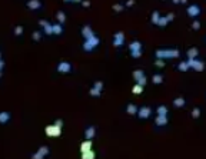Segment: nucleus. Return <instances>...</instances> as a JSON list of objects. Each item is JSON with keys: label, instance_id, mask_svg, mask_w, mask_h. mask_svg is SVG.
Listing matches in <instances>:
<instances>
[{"label": "nucleus", "instance_id": "nucleus-27", "mask_svg": "<svg viewBox=\"0 0 206 159\" xmlns=\"http://www.w3.org/2000/svg\"><path fill=\"white\" fill-rule=\"evenodd\" d=\"M44 33H46L47 36H52V34H53V24L47 23V24L44 26Z\"/></svg>", "mask_w": 206, "mask_h": 159}, {"label": "nucleus", "instance_id": "nucleus-34", "mask_svg": "<svg viewBox=\"0 0 206 159\" xmlns=\"http://www.w3.org/2000/svg\"><path fill=\"white\" fill-rule=\"evenodd\" d=\"M23 33V26H16V29H14V34L16 36H20Z\"/></svg>", "mask_w": 206, "mask_h": 159}, {"label": "nucleus", "instance_id": "nucleus-19", "mask_svg": "<svg viewBox=\"0 0 206 159\" xmlns=\"http://www.w3.org/2000/svg\"><path fill=\"white\" fill-rule=\"evenodd\" d=\"M63 33V26L60 24V23H57V24H53V34H57V36H60Z\"/></svg>", "mask_w": 206, "mask_h": 159}, {"label": "nucleus", "instance_id": "nucleus-5", "mask_svg": "<svg viewBox=\"0 0 206 159\" xmlns=\"http://www.w3.org/2000/svg\"><path fill=\"white\" fill-rule=\"evenodd\" d=\"M44 132H46V135H49L50 138H57V136H60V133H62V128L56 126V125H49V126H46Z\"/></svg>", "mask_w": 206, "mask_h": 159}, {"label": "nucleus", "instance_id": "nucleus-32", "mask_svg": "<svg viewBox=\"0 0 206 159\" xmlns=\"http://www.w3.org/2000/svg\"><path fill=\"white\" fill-rule=\"evenodd\" d=\"M168 19H166V17H162L160 16V19H159V22H157V24H159V26H162V28H165V26H166V24H168Z\"/></svg>", "mask_w": 206, "mask_h": 159}, {"label": "nucleus", "instance_id": "nucleus-24", "mask_svg": "<svg viewBox=\"0 0 206 159\" xmlns=\"http://www.w3.org/2000/svg\"><path fill=\"white\" fill-rule=\"evenodd\" d=\"M178 69H179L180 72H188L190 67H189V65H188V62H180L179 65H178Z\"/></svg>", "mask_w": 206, "mask_h": 159}, {"label": "nucleus", "instance_id": "nucleus-8", "mask_svg": "<svg viewBox=\"0 0 206 159\" xmlns=\"http://www.w3.org/2000/svg\"><path fill=\"white\" fill-rule=\"evenodd\" d=\"M186 13H188V16L189 17L195 19V17H198L199 15H201V6L199 5H190L189 7H188Z\"/></svg>", "mask_w": 206, "mask_h": 159}, {"label": "nucleus", "instance_id": "nucleus-7", "mask_svg": "<svg viewBox=\"0 0 206 159\" xmlns=\"http://www.w3.org/2000/svg\"><path fill=\"white\" fill-rule=\"evenodd\" d=\"M123 44H125V33H123V32L114 33V36H113V46H114V47H122Z\"/></svg>", "mask_w": 206, "mask_h": 159}, {"label": "nucleus", "instance_id": "nucleus-14", "mask_svg": "<svg viewBox=\"0 0 206 159\" xmlns=\"http://www.w3.org/2000/svg\"><path fill=\"white\" fill-rule=\"evenodd\" d=\"M87 151H92V141H89V139H86L85 142L80 143V152L82 154H85V152H87Z\"/></svg>", "mask_w": 206, "mask_h": 159}, {"label": "nucleus", "instance_id": "nucleus-9", "mask_svg": "<svg viewBox=\"0 0 206 159\" xmlns=\"http://www.w3.org/2000/svg\"><path fill=\"white\" fill-rule=\"evenodd\" d=\"M56 69L59 73H69V72H72V65L69 62H60Z\"/></svg>", "mask_w": 206, "mask_h": 159}, {"label": "nucleus", "instance_id": "nucleus-28", "mask_svg": "<svg viewBox=\"0 0 206 159\" xmlns=\"http://www.w3.org/2000/svg\"><path fill=\"white\" fill-rule=\"evenodd\" d=\"M192 118H193V119L201 118V109H199V108H193V110H192Z\"/></svg>", "mask_w": 206, "mask_h": 159}, {"label": "nucleus", "instance_id": "nucleus-50", "mask_svg": "<svg viewBox=\"0 0 206 159\" xmlns=\"http://www.w3.org/2000/svg\"><path fill=\"white\" fill-rule=\"evenodd\" d=\"M0 57H2V55H0Z\"/></svg>", "mask_w": 206, "mask_h": 159}, {"label": "nucleus", "instance_id": "nucleus-15", "mask_svg": "<svg viewBox=\"0 0 206 159\" xmlns=\"http://www.w3.org/2000/svg\"><path fill=\"white\" fill-rule=\"evenodd\" d=\"M156 125L157 126H166L168 125V116H156Z\"/></svg>", "mask_w": 206, "mask_h": 159}, {"label": "nucleus", "instance_id": "nucleus-6", "mask_svg": "<svg viewBox=\"0 0 206 159\" xmlns=\"http://www.w3.org/2000/svg\"><path fill=\"white\" fill-rule=\"evenodd\" d=\"M152 115V109L149 106H142L137 109V118L139 119H149Z\"/></svg>", "mask_w": 206, "mask_h": 159}, {"label": "nucleus", "instance_id": "nucleus-31", "mask_svg": "<svg viewBox=\"0 0 206 159\" xmlns=\"http://www.w3.org/2000/svg\"><path fill=\"white\" fill-rule=\"evenodd\" d=\"M159 19H160V15H159V11H153V15H152V22L155 23V24H157Z\"/></svg>", "mask_w": 206, "mask_h": 159}, {"label": "nucleus", "instance_id": "nucleus-13", "mask_svg": "<svg viewBox=\"0 0 206 159\" xmlns=\"http://www.w3.org/2000/svg\"><path fill=\"white\" fill-rule=\"evenodd\" d=\"M82 34H83V37H85V40H86V39H89V37H92L93 34H95V33H93V30H92V28H90V26H83V28H82Z\"/></svg>", "mask_w": 206, "mask_h": 159}, {"label": "nucleus", "instance_id": "nucleus-33", "mask_svg": "<svg viewBox=\"0 0 206 159\" xmlns=\"http://www.w3.org/2000/svg\"><path fill=\"white\" fill-rule=\"evenodd\" d=\"M93 88L102 92V90H103V82H99V80H98V82H95V86H93Z\"/></svg>", "mask_w": 206, "mask_h": 159}, {"label": "nucleus", "instance_id": "nucleus-1", "mask_svg": "<svg viewBox=\"0 0 206 159\" xmlns=\"http://www.w3.org/2000/svg\"><path fill=\"white\" fill-rule=\"evenodd\" d=\"M156 57L157 59H173V57H179L180 52L178 49H162V50H156Z\"/></svg>", "mask_w": 206, "mask_h": 159}, {"label": "nucleus", "instance_id": "nucleus-39", "mask_svg": "<svg viewBox=\"0 0 206 159\" xmlns=\"http://www.w3.org/2000/svg\"><path fill=\"white\" fill-rule=\"evenodd\" d=\"M137 85H140V86H145V85H146V76L143 77V79H140V80L137 82Z\"/></svg>", "mask_w": 206, "mask_h": 159}, {"label": "nucleus", "instance_id": "nucleus-49", "mask_svg": "<svg viewBox=\"0 0 206 159\" xmlns=\"http://www.w3.org/2000/svg\"><path fill=\"white\" fill-rule=\"evenodd\" d=\"M205 42H206V37H205Z\"/></svg>", "mask_w": 206, "mask_h": 159}, {"label": "nucleus", "instance_id": "nucleus-30", "mask_svg": "<svg viewBox=\"0 0 206 159\" xmlns=\"http://www.w3.org/2000/svg\"><path fill=\"white\" fill-rule=\"evenodd\" d=\"M123 9H125V6H123V5H119V3L113 5V10L116 11V13H120V11H123Z\"/></svg>", "mask_w": 206, "mask_h": 159}, {"label": "nucleus", "instance_id": "nucleus-22", "mask_svg": "<svg viewBox=\"0 0 206 159\" xmlns=\"http://www.w3.org/2000/svg\"><path fill=\"white\" fill-rule=\"evenodd\" d=\"M96 158V154L93 151H87L85 154H82V159H95Z\"/></svg>", "mask_w": 206, "mask_h": 159}, {"label": "nucleus", "instance_id": "nucleus-44", "mask_svg": "<svg viewBox=\"0 0 206 159\" xmlns=\"http://www.w3.org/2000/svg\"><path fill=\"white\" fill-rule=\"evenodd\" d=\"M82 5L85 6V7H89V6H90V2H87V0H83V2H82Z\"/></svg>", "mask_w": 206, "mask_h": 159}, {"label": "nucleus", "instance_id": "nucleus-37", "mask_svg": "<svg viewBox=\"0 0 206 159\" xmlns=\"http://www.w3.org/2000/svg\"><path fill=\"white\" fill-rule=\"evenodd\" d=\"M33 39H34V40H40V39H42V33H40V32H34V33H33Z\"/></svg>", "mask_w": 206, "mask_h": 159}, {"label": "nucleus", "instance_id": "nucleus-17", "mask_svg": "<svg viewBox=\"0 0 206 159\" xmlns=\"http://www.w3.org/2000/svg\"><path fill=\"white\" fill-rule=\"evenodd\" d=\"M198 55H199V50L196 49V47H190V49L188 50V53H186L188 59H196Z\"/></svg>", "mask_w": 206, "mask_h": 159}, {"label": "nucleus", "instance_id": "nucleus-21", "mask_svg": "<svg viewBox=\"0 0 206 159\" xmlns=\"http://www.w3.org/2000/svg\"><path fill=\"white\" fill-rule=\"evenodd\" d=\"M152 82L155 83V85H160V83L163 82V76H162V75H159V73L153 75V76H152Z\"/></svg>", "mask_w": 206, "mask_h": 159}, {"label": "nucleus", "instance_id": "nucleus-2", "mask_svg": "<svg viewBox=\"0 0 206 159\" xmlns=\"http://www.w3.org/2000/svg\"><path fill=\"white\" fill-rule=\"evenodd\" d=\"M129 50H130V55H132L133 59H139L142 56V43L137 42V40L132 42V43L129 44Z\"/></svg>", "mask_w": 206, "mask_h": 159}, {"label": "nucleus", "instance_id": "nucleus-46", "mask_svg": "<svg viewBox=\"0 0 206 159\" xmlns=\"http://www.w3.org/2000/svg\"><path fill=\"white\" fill-rule=\"evenodd\" d=\"M180 3H182V5H186V3H188V0H180Z\"/></svg>", "mask_w": 206, "mask_h": 159}, {"label": "nucleus", "instance_id": "nucleus-11", "mask_svg": "<svg viewBox=\"0 0 206 159\" xmlns=\"http://www.w3.org/2000/svg\"><path fill=\"white\" fill-rule=\"evenodd\" d=\"M172 105H173V108H176V109H180V108H183L185 105H186V99H185L183 96H179V98L173 99Z\"/></svg>", "mask_w": 206, "mask_h": 159}, {"label": "nucleus", "instance_id": "nucleus-43", "mask_svg": "<svg viewBox=\"0 0 206 159\" xmlns=\"http://www.w3.org/2000/svg\"><path fill=\"white\" fill-rule=\"evenodd\" d=\"M133 5H135V0H127V3H126V6H127V7H132Z\"/></svg>", "mask_w": 206, "mask_h": 159}, {"label": "nucleus", "instance_id": "nucleus-29", "mask_svg": "<svg viewBox=\"0 0 206 159\" xmlns=\"http://www.w3.org/2000/svg\"><path fill=\"white\" fill-rule=\"evenodd\" d=\"M37 154L40 155L42 158H43L44 155H47V154H49V149H47V146H42V148L39 149V152H37Z\"/></svg>", "mask_w": 206, "mask_h": 159}, {"label": "nucleus", "instance_id": "nucleus-18", "mask_svg": "<svg viewBox=\"0 0 206 159\" xmlns=\"http://www.w3.org/2000/svg\"><path fill=\"white\" fill-rule=\"evenodd\" d=\"M10 121V113L9 112H0V123H7Z\"/></svg>", "mask_w": 206, "mask_h": 159}, {"label": "nucleus", "instance_id": "nucleus-48", "mask_svg": "<svg viewBox=\"0 0 206 159\" xmlns=\"http://www.w3.org/2000/svg\"><path fill=\"white\" fill-rule=\"evenodd\" d=\"M0 77H2V72H0Z\"/></svg>", "mask_w": 206, "mask_h": 159}, {"label": "nucleus", "instance_id": "nucleus-45", "mask_svg": "<svg viewBox=\"0 0 206 159\" xmlns=\"http://www.w3.org/2000/svg\"><path fill=\"white\" fill-rule=\"evenodd\" d=\"M172 2H173V5H179L180 3V0H172Z\"/></svg>", "mask_w": 206, "mask_h": 159}, {"label": "nucleus", "instance_id": "nucleus-4", "mask_svg": "<svg viewBox=\"0 0 206 159\" xmlns=\"http://www.w3.org/2000/svg\"><path fill=\"white\" fill-rule=\"evenodd\" d=\"M186 62H188V65H189L190 69H195L196 72H202L205 69V63L202 60H199L198 57H196V59H188Z\"/></svg>", "mask_w": 206, "mask_h": 159}, {"label": "nucleus", "instance_id": "nucleus-41", "mask_svg": "<svg viewBox=\"0 0 206 159\" xmlns=\"http://www.w3.org/2000/svg\"><path fill=\"white\" fill-rule=\"evenodd\" d=\"M54 125H56V126H59V128H62V125H63V122H62V119H57V121L54 122Z\"/></svg>", "mask_w": 206, "mask_h": 159}, {"label": "nucleus", "instance_id": "nucleus-40", "mask_svg": "<svg viewBox=\"0 0 206 159\" xmlns=\"http://www.w3.org/2000/svg\"><path fill=\"white\" fill-rule=\"evenodd\" d=\"M166 19H168V22H170V20H173L175 19V15L173 13H169L168 16H166Z\"/></svg>", "mask_w": 206, "mask_h": 159}, {"label": "nucleus", "instance_id": "nucleus-23", "mask_svg": "<svg viewBox=\"0 0 206 159\" xmlns=\"http://www.w3.org/2000/svg\"><path fill=\"white\" fill-rule=\"evenodd\" d=\"M157 115H160V116H168V108H166L165 105H160V106L157 108Z\"/></svg>", "mask_w": 206, "mask_h": 159}, {"label": "nucleus", "instance_id": "nucleus-26", "mask_svg": "<svg viewBox=\"0 0 206 159\" xmlns=\"http://www.w3.org/2000/svg\"><path fill=\"white\" fill-rule=\"evenodd\" d=\"M132 92H133V95H140L142 92H143V86H140V85H135V86L132 88Z\"/></svg>", "mask_w": 206, "mask_h": 159}, {"label": "nucleus", "instance_id": "nucleus-25", "mask_svg": "<svg viewBox=\"0 0 206 159\" xmlns=\"http://www.w3.org/2000/svg\"><path fill=\"white\" fill-rule=\"evenodd\" d=\"M56 17H57V22H59L60 24H63V23L66 22V15L63 13V11H57Z\"/></svg>", "mask_w": 206, "mask_h": 159}, {"label": "nucleus", "instance_id": "nucleus-20", "mask_svg": "<svg viewBox=\"0 0 206 159\" xmlns=\"http://www.w3.org/2000/svg\"><path fill=\"white\" fill-rule=\"evenodd\" d=\"M133 77H135L136 82H139L140 79H143V77H145V72H143V70H135V72H133Z\"/></svg>", "mask_w": 206, "mask_h": 159}, {"label": "nucleus", "instance_id": "nucleus-12", "mask_svg": "<svg viewBox=\"0 0 206 159\" xmlns=\"http://www.w3.org/2000/svg\"><path fill=\"white\" fill-rule=\"evenodd\" d=\"M95 135H96V128L95 126H87L86 131H85V138L89 139V141H92L93 138H95Z\"/></svg>", "mask_w": 206, "mask_h": 159}, {"label": "nucleus", "instance_id": "nucleus-35", "mask_svg": "<svg viewBox=\"0 0 206 159\" xmlns=\"http://www.w3.org/2000/svg\"><path fill=\"white\" fill-rule=\"evenodd\" d=\"M192 29H195V30H199V29H201V22H198V20H193V23H192Z\"/></svg>", "mask_w": 206, "mask_h": 159}, {"label": "nucleus", "instance_id": "nucleus-38", "mask_svg": "<svg viewBox=\"0 0 206 159\" xmlns=\"http://www.w3.org/2000/svg\"><path fill=\"white\" fill-rule=\"evenodd\" d=\"M155 65H156L157 67H163V66H165V62L160 60V59H157V60L155 62Z\"/></svg>", "mask_w": 206, "mask_h": 159}, {"label": "nucleus", "instance_id": "nucleus-10", "mask_svg": "<svg viewBox=\"0 0 206 159\" xmlns=\"http://www.w3.org/2000/svg\"><path fill=\"white\" fill-rule=\"evenodd\" d=\"M26 6L30 10H39V9H42V2L40 0H27Z\"/></svg>", "mask_w": 206, "mask_h": 159}, {"label": "nucleus", "instance_id": "nucleus-16", "mask_svg": "<svg viewBox=\"0 0 206 159\" xmlns=\"http://www.w3.org/2000/svg\"><path fill=\"white\" fill-rule=\"evenodd\" d=\"M126 112H127L129 115H132V116L137 115V106H136L135 103H129L127 106H126Z\"/></svg>", "mask_w": 206, "mask_h": 159}, {"label": "nucleus", "instance_id": "nucleus-36", "mask_svg": "<svg viewBox=\"0 0 206 159\" xmlns=\"http://www.w3.org/2000/svg\"><path fill=\"white\" fill-rule=\"evenodd\" d=\"M90 95H92V96H96V98H98V96H100V90H98V89L92 88V89H90Z\"/></svg>", "mask_w": 206, "mask_h": 159}, {"label": "nucleus", "instance_id": "nucleus-3", "mask_svg": "<svg viewBox=\"0 0 206 159\" xmlns=\"http://www.w3.org/2000/svg\"><path fill=\"white\" fill-rule=\"evenodd\" d=\"M96 46H99V37L93 34L92 37H89V39L85 40V43H83V49L86 50V52H90V50L96 49Z\"/></svg>", "mask_w": 206, "mask_h": 159}, {"label": "nucleus", "instance_id": "nucleus-47", "mask_svg": "<svg viewBox=\"0 0 206 159\" xmlns=\"http://www.w3.org/2000/svg\"><path fill=\"white\" fill-rule=\"evenodd\" d=\"M65 2H73V0H65Z\"/></svg>", "mask_w": 206, "mask_h": 159}, {"label": "nucleus", "instance_id": "nucleus-42", "mask_svg": "<svg viewBox=\"0 0 206 159\" xmlns=\"http://www.w3.org/2000/svg\"><path fill=\"white\" fill-rule=\"evenodd\" d=\"M47 23H49V22H47V20H43V19H42V20H39V24H40V26H43V28L47 24Z\"/></svg>", "mask_w": 206, "mask_h": 159}]
</instances>
